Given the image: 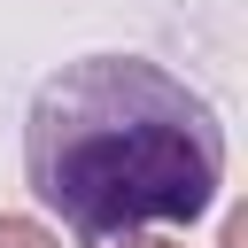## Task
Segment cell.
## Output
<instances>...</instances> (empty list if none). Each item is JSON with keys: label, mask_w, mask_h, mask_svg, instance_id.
Here are the masks:
<instances>
[{"label": "cell", "mask_w": 248, "mask_h": 248, "mask_svg": "<svg viewBox=\"0 0 248 248\" xmlns=\"http://www.w3.org/2000/svg\"><path fill=\"white\" fill-rule=\"evenodd\" d=\"M0 248H62L46 225H31V217H0Z\"/></svg>", "instance_id": "cell-2"}, {"label": "cell", "mask_w": 248, "mask_h": 248, "mask_svg": "<svg viewBox=\"0 0 248 248\" xmlns=\"http://www.w3.org/2000/svg\"><path fill=\"white\" fill-rule=\"evenodd\" d=\"M225 248H248V217H225Z\"/></svg>", "instance_id": "cell-3"}, {"label": "cell", "mask_w": 248, "mask_h": 248, "mask_svg": "<svg viewBox=\"0 0 248 248\" xmlns=\"http://www.w3.org/2000/svg\"><path fill=\"white\" fill-rule=\"evenodd\" d=\"M23 186L85 248L194 225L225 186V124L147 54H78L23 108Z\"/></svg>", "instance_id": "cell-1"}, {"label": "cell", "mask_w": 248, "mask_h": 248, "mask_svg": "<svg viewBox=\"0 0 248 248\" xmlns=\"http://www.w3.org/2000/svg\"><path fill=\"white\" fill-rule=\"evenodd\" d=\"M116 248H186V240H116Z\"/></svg>", "instance_id": "cell-4"}]
</instances>
